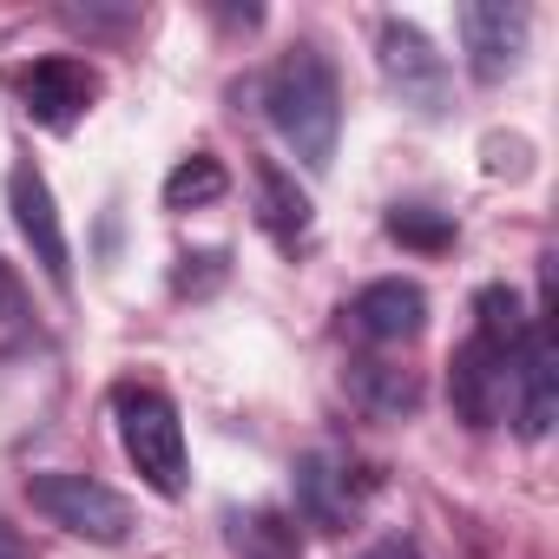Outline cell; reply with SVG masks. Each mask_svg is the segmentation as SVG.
I'll list each match as a JSON object with an SVG mask.
<instances>
[{"label": "cell", "mask_w": 559, "mask_h": 559, "mask_svg": "<svg viewBox=\"0 0 559 559\" xmlns=\"http://www.w3.org/2000/svg\"><path fill=\"white\" fill-rule=\"evenodd\" d=\"M343 317H349V336L382 343V349H402V343H415L428 330V290L408 284V276H382V284L356 290V304Z\"/></svg>", "instance_id": "ba28073f"}, {"label": "cell", "mask_w": 559, "mask_h": 559, "mask_svg": "<svg viewBox=\"0 0 559 559\" xmlns=\"http://www.w3.org/2000/svg\"><path fill=\"white\" fill-rule=\"evenodd\" d=\"M454 34H461V53H467V73L480 86H500L520 73L526 60V40H533V14L520 0H467L454 14Z\"/></svg>", "instance_id": "5b68a950"}, {"label": "cell", "mask_w": 559, "mask_h": 559, "mask_svg": "<svg viewBox=\"0 0 559 559\" xmlns=\"http://www.w3.org/2000/svg\"><path fill=\"white\" fill-rule=\"evenodd\" d=\"M474 336H480L487 349H500V356H520V343L533 336V317H526L520 290H507V284H487V290L474 297Z\"/></svg>", "instance_id": "9a60e30c"}, {"label": "cell", "mask_w": 559, "mask_h": 559, "mask_svg": "<svg viewBox=\"0 0 559 559\" xmlns=\"http://www.w3.org/2000/svg\"><path fill=\"white\" fill-rule=\"evenodd\" d=\"M230 552L237 559H304V533L290 513L276 507H250V513H230Z\"/></svg>", "instance_id": "4fadbf2b"}, {"label": "cell", "mask_w": 559, "mask_h": 559, "mask_svg": "<svg viewBox=\"0 0 559 559\" xmlns=\"http://www.w3.org/2000/svg\"><path fill=\"white\" fill-rule=\"evenodd\" d=\"M362 559H415V546H408V539H376Z\"/></svg>", "instance_id": "44dd1931"}, {"label": "cell", "mask_w": 559, "mask_h": 559, "mask_svg": "<svg viewBox=\"0 0 559 559\" xmlns=\"http://www.w3.org/2000/svg\"><path fill=\"white\" fill-rule=\"evenodd\" d=\"M257 224L276 237V243H304L310 237V224H317V204H310V191L276 165V158H257Z\"/></svg>", "instance_id": "7c38bea8"}, {"label": "cell", "mask_w": 559, "mask_h": 559, "mask_svg": "<svg viewBox=\"0 0 559 559\" xmlns=\"http://www.w3.org/2000/svg\"><path fill=\"white\" fill-rule=\"evenodd\" d=\"M8 211H14V230L21 243L34 250V263L47 270V284H73V243H67V224H60V204H53V185L40 178L34 158H21L8 171Z\"/></svg>", "instance_id": "8992f818"}, {"label": "cell", "mask_w": 559, "mask_h": 559, "mask_svg": "<svg viewBox=\"0 0 559 559\" xmlns=\"http://www.w3.org/2000/svg\"><path fill=\"white\" fill-rule=\"evenodd\" d=\"M112 421H119V448H126V461L139 467V480L158 493V500H178L185 493V421H178V408L158 395V389H139V382H126L119 395H112Z\"/></svg>", "instance_id": "7a4b0ae2"}, {"label": "cell", "mask_w": 559, "mask_h": 559, "mask_svg": "<svg viewBox=\"0 0 559 559\" xmlns=\"http://www.w3.org/2000/svg\"><path fill=\"white\" fill-rule=\"evenodd\" d=\"M230 191V178H224V165L211 158V152H191V158H178L171 171H165V211H204V204H217Z\"/></svg>", "instance_id": "2e32d148"}, {"label": "cell", "mask_w": 559, "mask_h": 559, "mask_svg": "<svg viewBox=\"0 0 559 559\" xmlns=\"http://www.w3.org/2000/svg\"><path fill=\"white\" fill-rule=\"evenodd\" d=\"M376 67H382V86L415 106L421 119H441L448 112V60L441 47L415 27V21H382L376 34Z\"/></svg>", "instance_id": "277c9868"}, {"label": "cell", "mask_w": 559, "mask_h": 559, "mask_svg": "<svg viewBox=\"0 0 559 559\" xmlns=\"http://www.w3.org/2000/svg\"><path fill=\"white\" fill-rule=\"evenodd\" d=\"M349 395L376 415V421H402L421 408V382L395 362H349Z\"/></svg>", "instance_id": "5bb4252c"}, {"label": "cell", "mask_w": 559, "mask_h": 559, "mask_svg": "<svg viewBox=\"0 0 559 559\" xmlns=\"http://www.w3.org/2000/svg\"><path fill=\"white\" fill-rule=\"evenodd\" d=\"M224 276H230V257L224 250H185L178 270H171V290L178 297H211Z\"/></svg>", "instance_id": "ac0fdd59"}, {"label": "cell", "mask_w": 559, "mask_h": 559, "mask_svg": "<svg viewBox=\"0 0 559 559\" xmlns=\"http://www.w3.org/2000/svg\"><path fill=\"white\" fill-rule=\"evenodd\" d=\"M507 402H513V421H520L526 441H546L552 435V421H559V356H552V336L539 323H533V336L513 356Z\"/></svg>", "instance_id": "8fae6325"}, {"label": "cell", "mask_w": 559, "mask_h": 559, "mask_svg": "<svg viewBox=\"0 0 559 559\" xmlns=\"http://www.w3.org/2000/svg\"><path fill=\"white\" fill-rule=\"evenodd\" d=\"M21 99H27V119L47 126V132H67L93 112L99 99V73L86 60H40L21 73Z\"/></svg>", "instance_id": "9c48e42d"}, {"label": "cell", "mask_w": 559, "mask_h": 559, "mask_svg": "<svg viewBox=\"0 0 559 559\" xmlns=\"http://www.w3.org/2000/svg\"><path fill=\"white\" fill-rule=\"evenodd\" d=\"M369 487H376V480H369L349 454H336V448H310V454L297 461V513H304L310 526H323V533H343V526L362 513Z\"/></svg>", "instance_id": "52a82bcc"}, {"label": "cell", "mask_w": 559, "mask_h": 559, "mask_svg": "<svg viewBox=\"0 0 559 559\" xmlns=\"http://www.w3.org/2000/svg\"><path fill=\"white\" fill-rule=\"evenodd\" d=\"M27 500L67 526L73 539H93V546H119L132 533V500L119 487H106L99 474H73V467H53V474H34L27 480Z\"/></svg>", "instance_id": "3957f363"}, {"label": "cell", "mask_w": 559, "mask_h": 559, "mask_svg": "<svg viewBox=\"0 0 559 559\" xmlns=\"http://www.w3.org/2000/svg\"><path fill=\"white\" fill-rule=\"evenodd\" d=\"M21 304H27V290H21V276H14V263L0 257V323H8V317H21Z\"/></svg>", "instance_id": "d6986e66"}, {"label": "cell", "mask_w": 559, "mask_h": 559, "mask_svg": "<svg viewBox=\"0 0 559 559\" xmlns=\"http://www.w3.org/2000/svg\"><path fill=\"white\" fill-rule=\"evenodd\" d=\"M0 559H34V546H27L21 526H8V520H0Z\"/></svg>", "instance_id": "ffe728a7"}, {"label": "cell", "mask_w": 559, "mask_h": 559, "mask_svg": "<svg viewBox=\"0 0 559 559\" xmlns=\"http://www.w3.org/2000/svg\"><path fill=\"white\" fill-rule=\"evenodd\" d=\"M507 382H513V356L487 349L480 336H467L454 349V369H448V395H454V415L467 428H493L507 415Z\"/></svg>", "instance_id": "30bf717a"}, {"label": "cell", "mask_w": 559, "mask_h": 559, "mask_svg": "<svg viewBox=\"0 0 559 559\" xmlns=\"http://www.w3.org/2000/svg\"><path fill=\"white\" fill-rule=\"evenodd\" d=\"M263 112H270L276 139H284L310 171H330L336 132H343V86H336V67L317 47H290L284 60L270 67Z\"/></svg>", "instance_id": "6da1fadb"}, {"label": "cell", "mask_w": 559, "mask_h": 559, "mask_svg": "<svg viewBox=\"0 0 559 559\" xmlns=\"http://www.w3.org/2000/svg\"><path fill=\"white\" fill-rule=\"evenodd\" d=\"M389 237L435 257V250H454V217L448 211H428V204H395L389 211Z\"/></svg>", "instance_id": "e0dca14e"}]
</instances>
